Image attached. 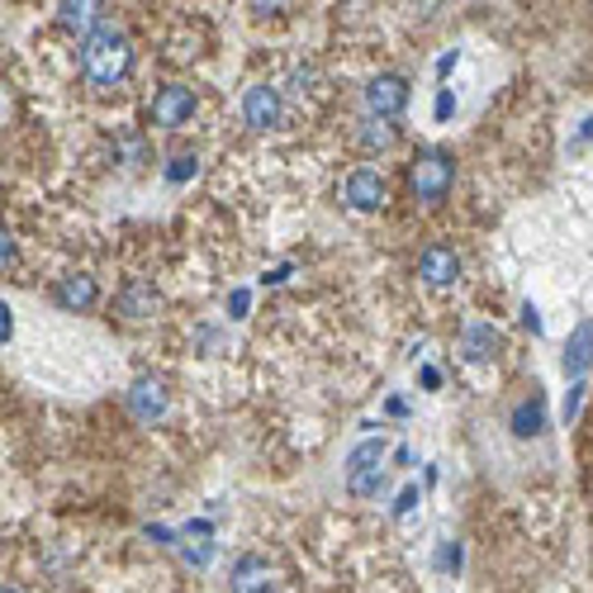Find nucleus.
<instances>
[{
	"label": "nucleus",
	"instance_id": "nucleus-14",
	"mask_svg": "<svg viewBox=\"0 0 593 593\" xmlns=\"http://www.w3.org/2000/svg\"><path fill=\"white\" fill-rule=\"evenodd\" d=\"M100 20H105V5H100V0H62V5H57V24L81 28V34H91Z\"/></svg>",
	"mask_w": 593,
	"mask_h": 593
},
{
	"label": "nucleus",
	"instance_id": "nucleus-21",
	"mask_svg": "<svg viewBox=\"0 0 593 593\" xmlns=\"http://www.w3.org/2000/svg\"><path fill=\"white\" fill-rule=\"evenodd\" d=\"M252 309V290H233L228 295V318H248Z\"/></svg>",
	"mask_w": 593,
	"mask_h": 593
},
{
	"label": "nucleus",
	"instance_id": "nucleus-10",
	"mask_svg": "<svg viewBox=\"0 0 593 593\" xmlns=\"http://www.w3.org/2000/svg\"><path fill=\"white\" fill-rule=\"evenodd\" d=\"M53 299L62 304V309H71V313H85V309H95V299H100V285H95V276H62L53 285Z\"/></svg>",
	"mask_w": 593,
	"mask_h": 593
},
{
	"label": "nucleus",
	"instance_id": "nucleus-30",
	"mask_svg": "<svg viewBox=\"0 0 593 593\" xmlns=\"http://www.w3.org/2000/svg\"><path fill=\"white\" fill-rule=\"evenodd\" d=\"M309 81H313V67H299L295 71V91H309Z\"/></svg>",
	"mask_w": 593,
	"mask_h": 593
},
{
	"label": "nucleus",
	"instance_id": "nucleus-25",
	"mask_svg": "<svg viewBox=\"0 0 593 593\" xmlns=\"http://www.w3.org/2000/svg\"><path fill=\"white\" fill-rule=\"evenodd\" d=\"M209 556H214V546H209V541H199V546H185V560H195V566H205Z\"/></svg>",
	"mask_w": 593,
	"mask_h": 593
},
{
	"label": "nucleus",
	"instance_id": "nucleus-24",
	"mask_svg": "<svg viewBox=\"0 0 593 593\" xmlns=\"http://www.w3.org/2000/svg\"><path fill=\"white\" fill-rule=\"evenodd\" d=\"M452 110H456V95H452V91H442V95H437V124L452 119Z\"/></svg>",
	"mask_w": 593,
	"mask_h": 593
},
{
	"label": "nucleus",
	"instance_id": "nucleus-11",
	"mask_svg": "<svg viewBox=\"0 0 593 593\" xmlns=\"http://www.w3.org/2000/svg\"><path fill=\"white\" fill-rule=\"evenodd\" d=\"M494 352H499V328L494 323H466V332H460V356L484 366V361H494Z\"/></svg>",
	"mask_w": 593,
	"mask_h": 593
},
{
	"label": "nucleus",
	"instance_id": "nucleus-6",
	"mask_svg": "<svg viewBox=\"0 0 593 593\" xmlns=\"http://www.w3.org/2000/svg\"><path fill=\"white\" fill-rule=\"evenodd\" d=\"M242 124L256 128V134H266V128L281 124V91L276 85H248L242 91Z\"/></svg>",
	"mask_w": 593,
	"mask_h": 593
},
{
	"label": "nucleus",
	"instance_id": "nucleus-26",
	"mask_svg": "<svg viewBox=\"0 0 593 593\" xmlns=\"http://www.w3.org/2000/svg\"><path fill=\"white\" fill-rule=\"evenodd\" d=\"M523 328L541 332V313H537V304H523Z\"/></svg>",
	"mask_w": 593,
	"mask_h": 593
},
{
	"label": "nucleus",
	"instance_id": "nucleus-8",
	"mask_svg": "<svg viewBox=\"0 0 593 593\" xmlns=\"http://www.w3.org/2000/svg\"><path fill=\"white\" fill-rule=\"evenodd\" d=\"M418 276H423L432 290H446V285L460 281V256L452 248H442V242H432V248L418 256Z\"/></svg>",
	"mask_w": 593,
	"mask_h": 593
},
{
	"label": "nucleus",
	"instance_id": "nucleus-3",
	"mask_svg": "<svg viewBox=\"0 0 593 593\" xmlns=\"http://www.w3.org/2000/svg\"><path fill=\"white\" fill-rule=\"evenodd\" d=\"M366 110L370 119H395L409 110V81L399 71H380L375 81H366Z\"/></svg>",
	"mask_w": 593,
	"mask_h": 593
},
{
	"label": "nucleus",
	"instance_id": "nucleus-13",
	"mask_svg": "<svg viewBox=\"0 0 593 593\" xmlns=\"http://www.w3.org/2000/svg\"><path fill=\"white\" fill-rule=\"evenodd\" d=\"M589 366H593V318H584V323L574 328V338L566 342V375L570 380H580Z\"/></svg>",
	"mask_w": 593,
	"mask_h": 593
},
{
	"label": "nucleus",
	"instance_id": "nucleus-27",
	"mask_svg": "<svg viewBox=\"0 0 593 593\" xmlns=\"http://www.w3.org/2000/svg\"><path fill=\"white\" fill-rule=\"evenodd\" d=\"M442 566H446V570H460V546H456V541H446V551H442Z\"/></svg>",
	"mask_w": 593,
	"mask_h": 593
},
{
	"label": "nucleus",
	"instance_id": "nucleus-23",
	"mask_svg": "<svg viewBox=\"0 0 593 593\" xmlns=\"http://www.w3.org/2000/svg\"><path fill=\"white\" fill-rule=\"evenodd\" d=\"M413 503H418V484H409L403 494L395 499V517H403V513H413Z\"/></svg>",
	"mask_w": 593,
	"mask_h": 593
},
{
	"label": "nucleus",
	"instance_id": "nucleus-9",
	"mask_svg": "<svg viewBox=\"0 0 593 593\" xmlns=\"http://www.w3.org/2000/svg\"><path fill=\"white\" fill-rule=\"evenodd\" d=\"M114 304H119V313L124 318H134V323H142V318H152L157 309H162V295H157L152 290V281H124L119 285V299H114Z\"/></svg>",
	"mask_w": 593,
	"mask_h": 593
},
{
	"label": "nucleus",
	"instance_id": "nucleus-1",
	"mask_svg": "<svg viewBox=\"0 0 593 593\" xmlns=\"http://www.w3.org/2000/svg\"><path fill=\"white\" fill-rule=\"evenodd\" d=\"M81 67H85V77H91L100 91H114V85L134 71V48H128V34L119 24L100 20L91 34H85V43H81Z\"/></svg>",
	"mask_w": 593,
	"mask_h": 593
},
{
	"label": "nucleus",
	"instance_id": "nucleus-16",
	"mask_svg": "<svg viewBox=\"0 0 593 593\" xmlns=\"http://www.w3.org/2000/svg\"><path fill=\"white\" fill-rule=\"evenodd\" d=\"M541 427H546V409H541V399L532 395L527 403H517V413H513V432H517V437H537Z\"/></svg>",
	"mask_w": 593,
	"mask_h": 593
},
{
	"label": "nucleus",
	"instance_id": "nucleus-28",
	"mask_svg": "<svg viewBox=\"0 0 593 593\" xmlns=\"http://www.w3.org/2000/svg\"><path fill=\"white\" fill-rule=\"evenodd\" d=\"M10 332H14V323H10V304H0V342H10Z\"/></svg>",
	"mask_w": 593,
	"mask_h": 593
},
{
	"label": "nucleus",
	"instance_id": "nucleus-33",
	"mask_svg": "<svg viewBox=\"0 0 593 593\" xmlns=\"http://www.w3.org/2000/svg\"><path fill=\"white\" fill-rule=\"evenodd\" d=\"M0 593H20V589H0Z\"/></svg>",
	"mask_w": 593,
	"mask_h": 593
},
{
	"label": "nucleus",
	"instance_id": "nucleus-15",
	"mask_svg": "<svg viewBox=\"0 0 593 593\" xmlns=\"http://www.w3.org/2000/svg\"><path fill=\"white\" fill-rule=\"evenodd\" d=\"M356 138H361V148H366V152H385V148H395V124H389V119H370V114H366V119H361V128H356Z\"/></svg>",
	"mask_w": 593,
	"mask_h": 593
},
{
	"label": "nucleus",
	"instance_id": "nucleus-20",
	"mask_svg": "<svg viewBox=\"0 0 593 593\" xmlns=\"http://www.w3.org/2000/svg\"><path fill=\"white\" fill-rule=\"evenodd\" d=\"M580 403H584V380H570L566 403H560V418H566V423H574V418H580Z\"/></svg>",
	"mask_w": 593,
	"mask_h": 593
},
{
	"label": "nucleus",
	"instance_id": "nucleus-4",
	"mask_svg": "<svg viewBox=\"0 0 593 593\" xmlns=\"http://www.w3.org/2000/svg\"><path fill=\"white\" fill-rule=\"evenodd\" d=\"M152 124L157 128H185L195 114V91L191 85H162V91L152 95Z\"/></svg>",
	"mask_w": 593,
	"mask_h": 593
},
{
	"label": "nucleus",
	"instance_id": "nucleus-31",
	"mask_svg": "<svg viewBox=\"0 0 593 593\" xmlns=\"http://www.w3.org/2000/svg\"><path fill=\"white\" fill-rule=\"evenodd\" d=\"M262 281H266V285H281V281H290V266H276V271H266Z\"/></svg>",
	"mask_w": 593,
	"mask_h": 593
},
{
	"label": "nucleus",
	"instance_id": "nucleus-22",
	"mask_svg": "<svg viewBox=\"0 0 593 593\" xmlns=\"http://www.w3.org/2000/svg\"><path fill=\"white\" fill-rule=\"evenodd\" d=\"M14 266V238H10V228H0V271H10Z\"/></svg>",
	"mask_w": 593,
	"mask_h": 593
},
{
	"label": "nucleus",
	"instance_id": "nucleus-5",
	"mask_svg": "<svg viewBox=\"0 0 593 593\" xmlns=\"http://www.w3.org/2000/svg\"><path fill=\"white\" fill-rule=\"evenodd\" d=\"M385 195H389V185H385V176L375 167H356L352 176L342 181V199L352 209H361V214H370V209H380L385 205Z\"/></svg>",
	"mask_w": 593,
	"mask_h": 593
},
{
	"label": "nucleus",
	"instance_id": "nucleus-2",
	"mask_svg": "<svg viewBox=\"0 0 593 593\" xmlns=\"http://www.w3.org/2000/svg\"><path fill=\"white\" fill-rule=\"evenodd\" d=\"M452 181H456V162L437 148L418 152L413 167H409V191L413 199H423V205H442L446 195H452Z\"/></svg>",
	"mask_w": 593,
	"mask_h": 593
},
{
	"label": "nucleus",
	"instance_id": "nucleus-32",
	"mask_svg": "<svg viewBox=\"0 0 593 593\" xmlns=\"http://www.w3.org/2000/svg\"><path fill=\"white\" fill-rule=\"evenodd\" d=\"M148 537H152V541H162V546H171V532H167V527H148Z\"/></svg>",
	"mask_w": 593,
	"mask_h": 593
},
{
	"label": "nucleus",
	"instance_id": "nucleus-29",
	"mask_svg": "<svg viewBox=\"0 0 593 593\" xmlns=\"http://www.w3.org/2000/svg\"><path fill=\"white\" fill-rule=\"evenodd\" d=\"M418 375H423V385H427V389H437V385H442V370H437V366H423Z\"/></svg>",
	"mask_w": 593,
	"mask_h": 593
},
{
	"label": "nucleus",
	"instance_id": "nucleus-19",
	"mask_svg": "<svg viewBox=\"0 0 593 593\" xmlns=\"http://www.w3.org/2000/svg\"><path fill=\"white\" fill-rule=\"evenodd\" d=\"M195 171H199V157L195 152H176V157H171V167H167V181H191L195 176Z\"/></svg>",
	"mask_w": 593,
	"mask_h": 593
},
{
	"label": "nucleus",
	"instance_id": "nucleus-18",
	"mask_svg": "<svg viewBox=\"0 0 593 593\" xmlns=\"http://www.w3.org/2000/svg\"><path fill=\"white\" fill-rule=\"evenodd\" d=\"M380 460H385V442L380 437H366L352 456H346V475H352V470H370V466H380Z\"/></svg>",
	"mask_w": 593,
	"mask_h": 593
},
{
	"label": "nucleus",
	"instance_id": "nucleus-17",
	"mask_svg": "<svg viewBox=\"0 0 593 593\" xmlns=\"http://www.w3.org/2000/svg\"><path fill=\"white\" fill-rule=\"evenodd\" d=\"M346 489H352L356 499H370L385 489V466H370V470H352L346 475Z\"/></svg>",
	"mask_w": 593,
	"mask_h": 593
},
{
	"label": "nucleus",
	"instance_id": "nucleus-12",
	"mask_svg": "<svg viewBox=\"0 0 593 593\" xmlns=\"http://www.w3.org/2000/svg\"><path fill=\"white\" fill-rule=\"evenodd\" d=\"M228 593H271V570L262 556H242L228 574Z\"/></svg>",
	"mask_w": 593,
	"mask_h": 593
},
{
	"label": "nucleus",
	"instance_id": "nucleus-7",
	"mask_svg": "<svg viewBox=\"0 0 593 593\" xmlns=\"http://www.w3.org/2000/svg\"><path fill=\"white\" fill-rule=\"evenodd\" d=\"M128 413H134L138 423H157V418L167 413V385L157 380V375H138L134 389H128Z\"/></svg>",
	"mask_w": 593,
	"mask_h": 593
}]
</instances>
